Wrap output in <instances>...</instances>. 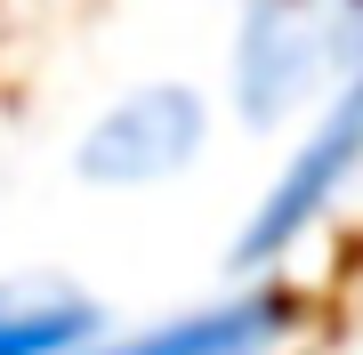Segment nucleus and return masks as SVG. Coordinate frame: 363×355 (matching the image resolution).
<instances>
[{"label":"nucleus","instance_id":"39448f33","mask_svg":"<svg viewBox=\"0 0 363 355\" xmlns=\"http://www.w3.org/2000/svg\"><path fill=\"white\" fill-rule=\"evenodd\" d=\"M105 331L97 299L57 275L33 283H0V355H81Z\"/></svg>","mask_w":363,"mask_h":355},{"label":"nucleus","instance_id":"f257e3e1","mask_svg":"<svg viewBox=\"0 0 363 355\" xmlns=\"http://www.w3.org/2000/svg\"><path fill=\"white\" fill-rule=\"evenodd\" d=\"M355 0H250L242 40H234V97L242 113L274 130L298 97H315L331 81V65L355 40Z\"/></svg>","mask_w":363,"mask_h":355},{"label":"nucleus","instance_id":"20e7f679","mask_svg":"<svg viewBox=\"0 0 363 355\" xmlns=\"http://www.w3.org/2000/svg\"><path fill=\"white\" fill-rule=\"evenodd\" d=\"M283 331H291V299L283 291H250V299L154 323V331H138V339H121V347H97V355H274Z\"/></svg>","mask_w":363,"mask_h":355},{"label":"nucleus","instance_id":"f03ea898","mask_svg":"<svg viewBox=\"0 0 363 355\" xmlns=\"http://www.w3.org/2000/svg\"><path fill=\"white\" fill-rule=\"evenodd\" d=\"M355 162H363V16H355L347 57H339V97H331V113L315 121V137L298 145V162L274 178V194L250 210L242 242H234V266H267V259H283V250L307 235L315 218H323V202L355 178Z\"/></svg>","mask_w":363,"mask_h":355},{"label":"nucleus","instance_id":"7ed1b4c3","mask_svg":"<svg viewBox=\"0 0 363 355\" xmlns=\"http://www.w3.org/2000/svg\"><path fill=\"white\" fill-rule=\"evenodd\" d=\"M194 154H202V97L178 81H154V89H130L121 106H105L73 162L89 186H154Z\"/></svg>","mask_w":363,"mask_h":355}]
</instances>
